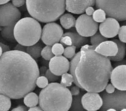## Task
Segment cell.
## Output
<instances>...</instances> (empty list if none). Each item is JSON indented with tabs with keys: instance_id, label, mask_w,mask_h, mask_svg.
I'll list each match as a JSON object with an SVG mask.
<instances>
[{
	"instance_id": "obj_1",
	"label": "cell",
	"mask_w": 126,
	"mask_h": 111,
	"mask_svg": "<svg viewBox=\"0 0 126 111\" xmlns=\"http://www.w3.org/2000/svg\"><path fill=\"white\" fill-rule=\"evenodd\" d=\"M39 76L36 62L26 52L9 51L0 57L1 94L21 99L35 89Z\"/></svg>"
},
{
	"instance_id": "obj_2",
	"label": "cell",
	"mask_w": 126,
	"mask_h": 111,
	"mask_svg": "<svg viewBox=\"0 0 126 111\" xmlns=\"http://www.w3.org/2000/svg\"><path fill=\"white\" fill-rule=\"evenodd\" d=\"M95 49L92 45L81 47L70 61L69 72L74 83L80 89L100 93L108 84L113 68L109 58L99 54Z\"/></svg>"
},
{
	"instance_id": "obj_3",
	"label": "cell",
	"mask_w": 126,
	"mask_h": 111,
	"mask_svg": "<svg viewBox=\"0 0 126 111\" xmlns=\"http://www.w3.org/2000/svg\"><path fill=\"white\" fill-rule=\"evenodd\" d=\"M39 105L44 111H68L72 95L68 88L58 83H51L39 94Z\"/></svg>"
},
{
	"instance_id": "obj_4",
	"label": "cell",
	"mask_w": 126,
	"mask_h": 111,
	"mask_svg": "<svg viewBox=\"0 0 126 111\" xmlns=\"http://www.w3.org/2000/svg\"><path fill=\"white\" fill-rule=\"evenodd\" d=\"M29 14L43 23L57 21L66 10V0H26Z\"/></svg>"
},
{
	"instance_id": "obj_5",
	"label": "cell",
	"mask_w": 126,
	"mask_h": 111,
	"mask_svg": "<svg viewBox=\"0 0 126 111\" xmlns=\"http://www.w3.org/2000/svg\"><path fill=\"white\" fill-rule=\"evenodd\" d=\"M40 23L33 17H25L16 24L14 34L18 44L26 46H31L39 42L42 35Z\"/></svg>"
},
{
	"instance_id": "obj_6",
	"label": "cell",
	"mask_w": 126,
	"mask_h": 111,
	"mask_svg": "<svg viewBox=\"0 0 126 111\" xmlns=\"http://www.w3.org/2000/svg\"><path fill=\"white\" fill-rule=\"evenodd\" d=\"M96 7L118 21H126V0H95Z\"/></svg>"
},
{
	"instance_id": "obj_7",
	"label": "cell",
	"mask_w": 126,
	"mask_h": 111,
	"mask_svg": "<svg viewBox=\"0 0 126 111\" xmlns=\"http://www.w3.org/2000/svg\"><path fill=\"white\" fill-rule=\"evenodd\" d=\"M100 93L103 104L99 111H106L109 109H114L117 111H121L126 109V91L117 89L111 94L104 91Z\"/></svg>"
},
{
	"instance_id": "obj_8",
	"label": "cell",
	"mask_w": 126,
	"mask_h": 111,
	"mask_svg": "<svg viewBox=\"0 0 126 111\" xmlns=\"http://www.w3.org/2000/svg\"><path fill=\"white\" fill-rule=\"evenodd\" d=\"M21 17L20 11L11 3L0 5V27L15 25Z\"/></svg>"
},
{
	"instance_id": "obj_9",
	"label": "cell",
	"mask_w": 126,
	"mask_h": 111,
	"mask_svg": "<svg viewBox=\"0 0 126 111\" xmlns=\"http://www.w3.org/2000/svg\"><path fill=\"white\" fill-rule=\"evenodd\" d=\"M63 35L64 31L60 25L55 22H49L43 28L41 39L45 44L52 46L60 41Z\"/></svg>"
},
{
	"instance_id": "obj_10",
	"label": "cell",
	"mask_w": 126,
	"mask_h": 111,
	"mask_svg": "<svg viewBox=\"0 0 126 111\" xmlns=\"http://www.w3.org/2000/svg\"><path fill=\"white\" fill-rule=\"evenodd\" d=\"M75 29L78 33L85 37H91L97 33L98 24L91 16L83 14L76 20Z\"/></svg>"
},
{
	"instance_id": "obj_11",
	"label": "cell",
	"mask_w": 126,
	"mask_h": 111,
	"mask_svg": "<svg viewBox=\"0 0 126 111\" xmlns=\"http://www.w3.org/2000/svg\"><path fill=\"white\" fill-rule=\"evenodd\" d=\"M81 103L87 111H97L103 106V99L96 92H87L81 97Z\"/></svg>"
},
{
	"instance_id": "obj_12",
	"label": "cell",
	"mask_w": 126,
	"mask_h": 111,
	"mask_svg": "<svg viewBox=\"0 0 126 111\" xmlns=\"http://www.w3.org/2000/svg\"><path fill=\"white\" fill-rule=\"evenodd\" d=\"M70 62L65 57L63 56H55L49 63V69L54 75L62 76L69 71Z\"/></svg>"
},
{
	"instance_id": "obj_13",
	"label": "cell",
	"mask_w": 126,
	"mask_h": 111,
	"mask_svg": "<svg viewBox=\"0 0 126 111\" xmlns=\"http://www.w3.org/2000/svg\"><path fill=\"white\" fill-rule=\"evenodd\" d=\"M110 81L117 89L126 91V65L116 66L112 70Z\"/></svg>"
},
{
	"instance_id": "obj_14",
	"label": "cell",
	"mask_w": 126,
	"mask_h": 111,
	"mask_svg": "<svg viewBox=\"0 0 126 111\" xmlns=\"http://www.w3.org/2000/svg\"><path fill=\"white\" fill-rule=\"evenodd\" d=\"M120 26L117 20L108 17L101 22L99 26V33L107 38H112L118 34Z\"/></svg>"
},
{
	"instance_id": "obj_15",
	"label": "cell",
	"mask_w": 126,
	"mask_h": 111,
	"mask_svg": "<svg viewBox=\"0 0 126 111\" xmlns=\"http://www.w3.org/2000/svg\"><path fill=\"white\" fill-rule=\"evenodd\" d=\"M95 4V0H66V10L74 14H80L84 13L87 8Z\"/></svg>"
},
{
	"instance_id": "obj_16",
	"label": "cell",
	"mask_w": 126,
	"mask_h": 111,
	"mask_svg": "<svg viewBox=\"0 0 126 111\" xmlns=\"http://www.w3.org/2000/svg\"><path fill=\"white\" fill-rule=\"evenodd\" d=\"M96 52L107 57L116 56L118 52V46L112 40H107L99 44L95 49Z\"/></svg>"
},
{
	"instance_id": "obj_17",
	"label": "cell",
	"mask_w": 126,
	"mask_h": 111,
	"mask_svg": "<svg viewBox=\"0 0 126 111\" xmlns=\"http://www.w3.org/2000/svg\"><path fill=\"white\" fill-rule=\"evenodd\" d=\"M65 34L70 37L72 45L75 46L77 48H81L83 46L87 44V43L89 42V39L88 37L81 36L79 33L67 32Z\"/></svg>"
},
{
	"instance_id": "obj_18",
	"label": "cell",
	"mask_w": 126,
	"mask_h": 111,
	"mask_svg": "<svg viewBox=\"0 0 126 111\" xmlns=\"http://www.w3.org/2000/svg\"><path fill=\"white\" fill-rule=\"evenodd\" d=\"M112 41H114L117 45L118 46V52L117 54L115 56L113 57H108L111 61L114 62L120 61L124 60L125 55H126V46L124 43L122 42L119 40L117 39H114L112 40Z\"/></svg>"
},
{
	"instance_id": "obj_19",
	"label": "cell",
	"mask_w": 126,
	"mask_h": 111,
	"mask_svg": "<svg viewBox=\"0 0 126 111\" xmlns=\"http://www.w3.org/2000/svg\"><path fill=\"white\" fill-rule=\"evenodd\" d=\"M60 23L62 26L65 29H70L75 26V18L70 13H66L62 15L60 18Z\"/></svg>"
},
{
	"instance_id": "obj_20",
	"label": "cell",
	"mask_w": 126,
	"mask_h": 111,
	"mask_svg": "<svg viewBox=\"0 0 126 111\" xmlns=\"http://www.w3.org/2000/svg\"><path fill=\"white\" fill-rule=\"evenodd\" d=\"M84 90H82L79 95L73 96L71 107L68 111H87L83 107L81 103V97L84 94Z\"/></svg>"
},
{
	"instance_id": "obj_21",
	"label": "cell",
	"mask_w": 126,
	"mask_h": 111,
	"mask_svg": "<svg viewBox=\"0 0 126 111\" xmlns=\"http://www.w3.org/2000/svg\"><path fill=\"white\" fill-rule=\"evenodd\" d=\"M15 25L4 27L1 29V35L3 38L12 43H15L16 42L14 34Z\"/></svg>"
},
{
	"instance_id": "obj_22",
	"label": "cell",
	"mask_w": 126,
	"mask_h": 111,
	"mask_svg": "<svg viewBox=\"0 0 126 111\" xmlns=\"http://www.w3.org/2000/svg\"><path fill=\"white\" fill-rule=\"evenodd\" d=\"M43 48V45L41 43H36L34 45L27 46L26 53L34 60H36L41 56Z\"/></svg>"
},
{
	"instance_id": "obj_23",
	"label": "cell",
	"mask_w": 126,
	"mask_h": 111,
	"mask_svg": "<svg viewBox=\"0 0 126 111\" xmlns=\"http://www.w3.org/2000/svg\"><path fill=\"white\" fill-rule=\"evenodd\" d=\"M24 103L30 108L36 107L39 103V97L34 92H31L24 97Z\"/></svg>"
},
{
	"instance_id": "obj_24",
	"label": "cell",
	"mask_w": 126,
	"mask_h": 111,
	"mask_svg": "<svg viewBox=\"0 0 126 111\" xmlns=\"http://www.w3.org/2000/svg\"><path fill=\"white\" fill-rule=\"evenodd\" d=\"M11 106V98L5 95L0 94V111H8Z\"/></svg>"
},
{
	"instance_id": "obj_25",
	"label": "cell",
	"mask_w": 126,
	"mask_h": 111,
	"mask_svg": "<svg viewBox=\"0 0 126 111\" xmlns=\"http://www.w3.org/2000/svg\"><path fill=\"white\" fill-rule=\"evenodd\" d=\"M107 38L105 37L101 34L99 32L95 33L94 35L92 36L90 38V42L93 46L95 48L101 43L107 41Z\"/></svg>"
},
{
	"instance_id": "obj_26",
	"label": "cell",
	"mask_w": 126,
	"mask_h": 111,
	"mask_svg": "<svg viewBox=\"0 0 126 111\" xmlns=\"http://www.w3.org/2000/svg\"><path fill=\"white\" fill-rule=\"evenodd\" d=\"M106 13L104 10L98 9L94 11L92 15V18L94 21L96 22H102L106 19Z\"/></svg>"
},
{
	"instance_id": "obj_27",
	"label": "cell",
	"mask_w": 126,
	"mask_h": 111,
	"mask_svg": "<svg viewBox=\"0 0 126 111\" xmlns=\"http://www.w3.org/2000/svg\"><path fill=\"white\" fill-rule=\"evenodd\" d=\"M73 83H74V78L70 73L66 72L62 75L60 83L62 85L66 87H70Z\"/></svg>"
},
{
	"instance_id": "obj_28",
	"label": "cell",
	"mask_w": 126,
	"mask_h": 111,
	"mask_svg": "<svg viewBox=\"0 0 126 111\" xmlns=\"http://www.w3.org/2000/svg\"><path fill=\"white\" fill-rule=\"evenodd\" d=\"M41 56L47 61H50L54 57V55L52 53L51 46L46 45L44 47L42 51Z\"/></svg>"
},
{
	"instance_id": "obj_29",
	"label": "cell",
	"mask_w": 126,
	"mask_h": 111,
	"mask_svg": "<svg viewBox=\"0 0 126 111\" xmlns=\"http://www.w3.org/2000/svg\"><path fill=\"white\" fill-rule=\"evenodd\" d=\"M77 47L74 45L67 46L64 50V56L67 59H72L75 55L76 54L75 52H76Z\"/></svg>"
},
{
	"instance_id": "obj_30",
	"label": "cell",
	"mask_w": 126,
	"mask_h": 111,
	"mask_svg": "<svg viewBox=\"0 0 126 111\" xmlns=\"http://www.w3.org/2000/svg\"><path fill=\"white\" fill-rule=\"evenodd\" d=\"M64 46L61 43H56L52 46V51L54 56H61L64 54Z\"/></svg>"
},
{
	"instance_id": "obj_31",
	"label": "cell",
	"mask_w": 126,
	"mask_h": 111,
	"mask_svg": "<svg viewBox=\"0 0 126 111\" xmlns=\"http://www.w3.org/2000/svg\"><path fill=\"white\" fill-rule=\"evenodd\" d=\"M36 84L37 87L40 88L44 89L49 84V81L45 76H39L36 79Z\"/></svg>"
},
{
	"instance_id": "obj_32",
	"label": "cell",
	"mask_w": 126,
	"mask_h": 111,
	"mask_svg": "<svg viewBox=\"0 0 126 111\" xmlns=\"http://www.w3.org/2000/svg\"><path fill=\"white\" fill-rule=\"evenodd\" d=\"M60 42L63 46L65 47L72 45L70 37L65 33L62 37Z\"/></svg>"
},
{
	"instance_id": "obj_33",
	"label": "cell",
	"mask_w": 126,
	"mask_h": 111,
	"mask_svg": "<svg viewBox=\"0 0 126 111\" xmlns=\"http://www.w3.org/2000/svg\"><path fill=\"white\" fill-rule=\"evenodd\" d=\"M45 77L47 78L49 82H50L51 83H54L55 82L59 81L60 79V78H59V76L54 75V73H53L49 70V69L47 70L46 73Z\"/></svg>"
},
{
	"instance_id": "obj_34",
	"label": "cell",
	"mask_w": 126,
	"mask_h": 111,
	"mask_svg": "<svg viewBox=\"0 0 126 111\" xmlns=\"http://www.w3.org/2000/svg\"><path fill=\"white\" fill-rule=\"evenodd\" d=\"M118 34L119 40L123 43H126V25L120 27Z\"/></svg>"
},
{
	"instance_id": "obj_35",
	"label": "cell",
	"mask_w": 126,
	"mask_h": 111,
	"mask_svg": "<svg viewBox=\"0 0 126 111\" xmlns=\"http://www.w3.org/2000/svg\"><path fill=\"white\" fill-rule=\"evenodd\" d=\"M70 92H71V93L73 96H77V95H79L80 93V88L77 86H73V87H72L71 88Z\"/></svg>"
},
{
	"instance_id": "obj_36",
	"label": "cell",
	"mask_w": 126,
	"mask_h": 111,
	"mask_svg": "<svg viewBox=\"0 0 126 111\" xmlns=\"http://www.w3.org/2000/svg\"><path fill=\"white\" fill-rule=\"evenodd\" d=\"M105 90L107 93L111 94L115 91V88L112 84H108L105 88Z\"/></svg>"
},
{
	"instance_id": "obj_37",
	"label": "cell",
	"mask_w": 126,
	"mask_h": 111,
	"mask_svg": "<svg viewBox=\"0 0 126 111\" xmlns=\"http://www.w3.org/2000/svg\"><path fill=\"white\" fill-rule=\"evenodd\" d=\"M12 4L16 7H20L25 3V0H11Z\"/></svg>"
},
{
	"instance_id": "obj_38",
	"label": "cell",
	"mask_w": 126,
	"mask_h": 111,
	"mask_svg": "<svg viewBox=\"0 0 126 111\" xmlns=\"http://www.w3.org/2000/svg\"><path fill=\"white\" fill-rule=\"evenodd\" d=\"M27 47L26 46H24L23 45H22L20 44H17L16 45V46L15 47V50H16V51H19L23 52H26V50H27Z\"/></svg>"
},
{
	"instance_id": "obj_39",
	"label": "cell",
	"mask_w": 126,
	"mask_h": 111,
	"mask_svg": "<svg viewBox=\"0 0 126 111\" xmlns=\"http://www.w3.org/2000/svg\"><path fill=\"white\" fill-rule=\"evenodd\" d=\"M0 46H1L3 53L10 51V48L7 45H6L2 42H0Z\"/></svg>"
},
{
	"instance_id": "obj_40",
	"label": "cell",
	"mask_w": 126,
	"mask_h": 111,
	"mask_svg": "<svg viewBox=\"0 0 126 111\" xmlns=\"http://www.w3.org/2000/svg\"><path fill=\"white\" fill-rule=\"evenodd\" d=\"M94 12V8L92 7V6H90V7H88V8H86L85 10L86 12V14L89 16H91L93 15V13Z\"/></svg>"
},
{
	"instance_id": "obj_41",
	"label": "cell",
	"mask_w": 126,
	"mask_h": 111,
	"mask_svg": "<svg viewBox=\"0 0 126 111\" xmlns=\"http://www.w3.org/2000/svg\"><path fill=\"white\" fill-rule=\"evenodd\" d=\"M48 69L46 66H43L41 67L39 69L40 71V76H45L46 73Z\"/></svg>"
},
{
	"instance_id": "obj_42",
	"label": "cell",
	"mask_w": 126,
	"mask_h": 111,
	"mask_svg": "<svg viewBox=\"0 0 126 111\" xmlns=\"http://www.w3.org/2000/svg\"><path fill=\"white\" fill-rule=\"evenodd\" d=\"M11 111H27V109L23 105H20L17 107L13 109Z\"/></svg>"
},
{
	"instance_id": "obj_43",
	"label": "cell",
	"mask_w": 126,
	"mask_h": 111,
	"mask_svg": "<svg viewBox=\"0 0 126 111\" xmlns=\"http://www.w3.org/2000/svg\"><path fill=\"white\" fill-rule=\"evenodd\" d=\"M27 111H44L40 107H34L30 108Z\"/></svg>"
},
{
	"instance_id": "obj_44",
	"label": "cell",
	"mask_w": 126,
	"mask_h": 111,
	"mask_svg": "<svg viewBox=\"0 0 126 111\" xmlns=\"http://www.w3.org/2000/svg\"><path fill=\"white\" fill-rule=\"evenodd\" d=\"M10 0H0V5L9 2Z\"/></svg>"
},
{
	"instance_id": "obj_45",
	"label": "cell",
	"mask_w": 126,
	"mask_h": 111,
	"mask_svg": "<svg viewBox=\"0 0 126 111\" xmlns=\"http://www.w3.org/2000/svg\"><path fill=\"white\" fill-rule=\"evenodd\" d=\"M106 111H117L116 110L114 109H109L107 110Z\"/></svg>"
},
{
	"instance_id": "obj_46",
	"label": "cell",
	"mask_w": 126,
	"mask_h": 111,
	"mask_svg": "<svg viewBox=\"0 0 126 111\" xmlns=\"http://www.w3.org/2000/svg\"><path fill=\"white\" fill-rule=\"evenodd\" d=\"M3 54V52H2V48L1 47V46H0V57H1V56L2 55V54Z\"/></svg>"
},
{
	"instance_id": "obj_47",
	"label": "cell",
	"mask_w": 126,
	"mask_h": 111,
	"mask_svg": "<svg viewBox=\"0 0 126 111\" xmlns=\"http://www.w3.org/2000/svg\"><path fill=\"white\" fill-rule=\"evenodd\" d=\"M121 111H126V109H124L122 110Z\"/></svg>"
}]
</instances>
